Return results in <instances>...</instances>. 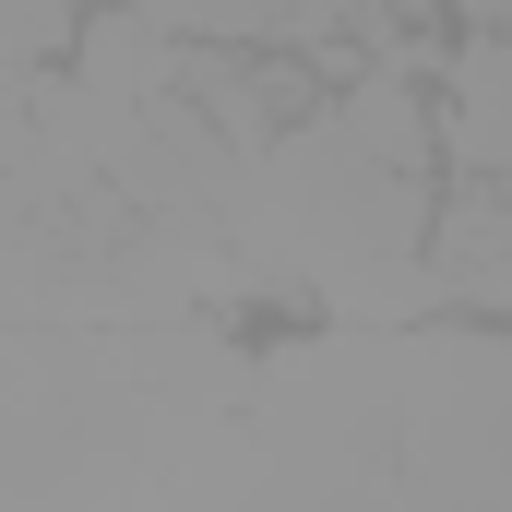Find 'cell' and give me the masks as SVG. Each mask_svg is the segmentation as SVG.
Here are the masks:
<instances>
[{"instance_id":"cell-1","label":"cell","mask_w":512,"mask_h":512,"mask_svg":"<svg viewBox=\"0 0 512 512\" xmlns=\"http://www.w3.org/2000/svg\"><path fill=\"white\" fill-rule=\"evenodd\" d=\"M453 298H477V310H501V286H512V262H501V191L477 179L453 215H441V262H429Z\"/></svg>"},{"instance_id":"cell-2","label":"cell","mask_w":512,"mask_h":512,"mask_svg":"<svg viewBox=\"0 0 512 512\" xmlns=\"http://www.w3.org/2000/svg\"><path fill=\"white\" fill-rule=\"evenodd\" d=\"M84 36H96V48H84V72H96L108 96H155V84L179 72V60H167V24H155V12H108V24H84Z\"/></svg>"},{"instance_id":"cell-3","label":"cell","mask_w":512,"mask_h":512,"mask_svg":"<svg viewBox=\"0 0 512 512\" xmlns=\"http://www.w3.org/2000/svg\"><path fill=\"white\" fill-rule=\"evenodd\" d=\"M131 12H155L167 36H227V48L286 36V0H131Z\"/></svg>"},{"instance_id":"cell-4","label":"cell","mask_w":512,"mask_h":512,"mask_svg":"<svg viewBox=\"0 0 512 512\" xmlns=\"http://www.w3.org/2000/svg\"><path fill=\"white\" fill-rule=\"evenodd\" d=\"M48 48H72V0H0V72H24Z\"/></svg>"},{"instance_id":"cell-5","label":"cell","mask_w":512,"mask_h":512,"mask_svg":"<svg viewBox=\"0 0 512 512\" xmlns=\"http://www.w3.org/2000/svg\"><path fill=\"white\" fill-rule=\"evenodd\" d=\"M393 12H417V0H393Z\"/></svg>"}]
</instances>
